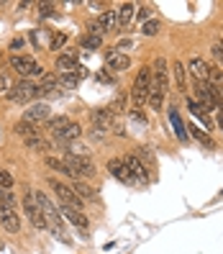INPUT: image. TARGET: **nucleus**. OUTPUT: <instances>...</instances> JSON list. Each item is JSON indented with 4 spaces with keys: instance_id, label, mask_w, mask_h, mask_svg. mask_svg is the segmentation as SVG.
<instances>
[{
    "instance_id": "obj_1",
    "label": "nucleus",
    "mask_w": 223,
    "mask_h": 254,
    "mask_svg": "<svg viewBox=\"0 0 223 254\" xmlns=\"http://www.w3.org/2000/svg\"><path fill=\"white\" fill-rule=\"evenodd\" d=\"M31 198H34V203L44 211V216H47V223L54 229V234L62 239V242L69 244V236H67V231H64V218H62V213H59L56 208H54V203H52L47 195H44L41 190H34V192H31Z\"/></svg>"
},
{
    "instance_id": "obj_2",
    "label": "nucleus",
    "mask_w": 223,
    "mask_h": 254,
    "mask_svg": "<svg viewBox=\"0 0 223 254\" xmlns=\"http://www.w3.org/2000/svg\"><path fill=\"white\" fill-rule=\"evenodd\" d=\"M149 93H152V69L141 67L136 80H133V90H131V100H133V106H136V111L144 103H149Z\"/></svg>"
},
{
    "instance_id": "obj_3",
    "label": "nucleus",
    "mask_w": 223,
    "mask_h": 254,
    "mask_svg": "<svg viewBox=\"0 0 223 254\" xmlns=\"http://www.w3.org/2000/svg\"><path fill=\"white\" fill-rule=\"evenodd\" d=\"M10 67L16 69L23 80H28V77H44V67L36 62L34 57H26V54H13V57H10Z\"/></svg>"
},
{
    "instance_id": "obj_4",
    "label": "nucleus",
    "mask_w": 223,
    "mask_h": 254,
    "mask_svg": "<svg viewBox=\"0 0 223 254\" xmlns=\"http://www.w3.org/2000/svg\"><path fill=\"white\" fill-rule=\"evenodd\" d=\"M67 164L72 170V177L74 180H90V177H95V164L90 162V157L87 154H67Z\"/></svg>"
},
{
    "instance_id": "obj_5",
    "label": "nucleus",
    "mask_w": 223,
    "mask_h": 254,
    "mask_svg": "<svg viewBox=\"0 0 223 254\" xmlns=\"http://www.w3.org/2000/svg\"><path fill=\"white\" fill-rule=\"evenodd\" d=\"M39 95V85H34L31 80H21L16 87H10L8 93V100L10 103H28Z\"/></svg>"
},
{
    "instance_id": "obj_6",
    "label": "nucleus",
    "mask_w": 223,
    "mask_h": 254,
    "mask_svg": "<svg viewBox=\"0 0 223 254\" xmlns=\"http://www.w3.org/2000/svg\"><path fill=\"white\" fill-rule=\"evenodd\" d=\"M23 211H26V216H28V221H31V226H34V229H39V231L49 229L47 216H44V211H41V208L34 203L31 192H28V195H23Z\"/></svg>"
},
{
    "instance_id": "obj_7",
    "label": "nucleus",
    "mask_w": 223,
    "mask_h": 254,
    "mask_svg": "<svg viewBox=\"0 0 223 254\" xmlns=\"http://www.w3.org/2000/svg\"><path fill=\"white\" fill-rule=\"evenodd\" d=\"M49 185H52V190L56 192V198H59V203H64V205H69V208H74V211H82V200L74 195V190L69 188V185H64V183H59V180H49Z\"/></svg>"
},
{
    "instance_id": "obj_8",
    "label": "nucleus",
    "mask_w": 223,
    "mask_h": 254,
    "mask_svg": "<svg viewBox=\"0 0 223 254\" xmlns=\"http://www.w3.org/2000/svg\"><path fill=\"white\" fill-rule=\"evenodd\" d=\"M49 118H52V111H49V106H47V103H36V106H31V108L26 111L23 121L34 124V126H39V124H44V121L49 124Z\"/></svg>"
},
{
    "instance_id": "obj_9",
    "label": "nucleus",
    "mask_w": 223,
    "mask_h": 254,
    "mask_svg": "<svg viewBox=\"0 0 223 254\" xmlns=\"http://www.w3.org/2000/svg\"><path fill=\"white\" fill-rule=\"evenodd\" d=\"M106 64L111 67V69H115V72H123V69H128L131 67V59H128V54H123V52H118V49H106Z\"/></svg>"
},
{
    "instance_id": "obj_10",
    "label": "nucleus",
    "mask_w": 223,
    "mask_h": 254,
    "mask_svg": "<svg viewBox=\"0 0 223 254\" xmlns=\"http://www.w3.org/2000/svg\"><path fill=\"white\" fill-rule=\"evenodd\" d=\"M123 164L128 167V172H131V177H133V183H144V180H146L144 159H141L139 154H128V157L123 159Z\"/></svg>"
},
{
    "instance_id": "obj_11",
    "label": "nucleus",
    "mask_w": 223,
    "mask_h": 254,
    "mask_svg": "<svg viewBox=\"0 0 223 254\" xmlns=\"http://www.w3.org/2000/svg\"><path fill=\"white\" fill-rule=\"evenodd\" d=\"M0 226H3L8 234H18L21 231V216H18V211L0 208Z\"/></svg>"
},
{
    "instance_id": "obj_12",
    "label": "nucleus",
    "mask_w": 223,
    "mask_h": 254,
    "mask_svg": "<svg viewBox=\"0 0 223 254\" xmlns=\"http://www.w3.org/2000/svg\"><path fill=\"white\" fill-rule=\"evenodd\" d=\"M59 74L54 72H44L41 77V85H39V95H59Z\"/></svg>"
},
{
    "instance_id": "obj_13",
    "label": "nucleus",
    "mask_w": 223,
    "mask_h": 254,
    "mask_svg": "<svg viewBox=\"0 0 223 254\" xmlns=\"http://www.w3.org/2000/svg\"><path fill=\"white\" fill-rule=\"evenodd\" d=\"M187 72L195 77V82H205V77H208V62L203 57H192L187 62Z\"/></svg>"
},
{
    "instance_id": "obj_14",
    "label": "nucleus",
    "mask_w": 223,
    "mask_h": 254,
    "mask_svg": "<svg viewBox=\"0 0 223 254\" xmlns=\"http://www.w3.org/2000/svg\"><path fill=\"white\" fill-rule=\"evenodd\" d=\"M56 69H59V74L77 69V52L67 49V52H62V54H59V57H56Z\"/></svg>"
},
{
    "instance_id": "obj_15",
    "label": "nucleus",
    "mask_w": 223,
    "mask_h": 254,
    "mask_svg": "<svg viewBox=\"0 0 223 254\" xmlns=\"http://www.w3.org/2000/svg\"><path fill=\"white\" fill-rule=\"evenodd\" d=\"M62 208H59V213H62L69 223H74V226H77L80 231H85L87 229V218L82 216V211H74V208H69V205H64V203H59Z\"/></svg>"
},
{
    "instance_id": "obj_16",
    "label": "nucleus",
    "mask_w": 223,
    "mask_h": 254,
    "mask_svg": "<svg viewBox=\"0 0 223 254\" xmlns=\"http://www.w3.org/2000/svg\"><path fill=\"white\" fill-rule=\"evenodd\" d=\"M72 190H74V195H77L80 200H95L98 198V190L90 183H85V180H72Z\"/></svg>"
},
{
    "instance_id": "obj_17",
    "label": "nucleus",
    "mask_w": 223,
    "mask_h": 254,
    "mask_svg": "<svg viewBox=\"0 0 223 254\" xmlns=\"http://www.w3.org/2000/svg\"><path fill=\"white\" fill-rule=\"evenodd\" d=\"M28 149H31V152H39V154H52V141L47 139V136H31V139H26L23 141Z\"/></svg>"
},
{
    "instance_id": "obj_18",
    "label": "nucleus",
    "mask_w": 223,
    "mask_h": 254,
    "mask_svg": "<svg viewBox=\"0 0 223 254\" xmlns=\"http://www.w3.org/2000/svg\"><path fill=\"white\" fill-rule=\"evenodd\" d=\"M82 77H85V67L77 64V69L59 74V87H77V82H80Z\"/></svg>"
},
{
    "instance_id": "obj_19",
    "label": "nucleus",
    "mask_w": 223,
    "mask_h": 254,
    "mask_svg": "<svg viewBox=\"0 0 223 254\" xmlns=\"http://www.w3.org/2000/svg\"><path fill=\"white\" fill-rule=\"evenodd\" d=\"M108 172L115 175L118 180H123V183H133V177H131L128 167L123 164V159H111V162H108Z\"/></svg>"
},
{
    "instance_id": "obj_20",
    "label": "nucleus",
    "mask_w": 223,
    "mask_h": 254,
    "mask_svg": "<svg viewBox=\"0 0 223 254\" xmlns=\"http://www.w3.org/2000/svg\"><path fill=\"white\" fill-rule=\"evenodd\" d=\"M133 13H136V5H133V3H123V5H118V8H115V21H118V28L128 26V23H131V18H133Z\"/></svg>"
},
{
    "instance_id": "obj_21",
    "label": "nucleus",
    "mask_w": 223,
    "mask_h": 254,
    "mask_svg": "<svg viewBox=\"0 0 223 254\" xmlns=\"http://www.w3.org/2000/svg\"><path fill=\"white\" fill-rule=\"evenodd\" d=\"M93 124H95L98 131L103 128V133H106V128L113 124V113H111V108H98V111H93Z\"/></svg>"
},
{
    "instance_id": "obj_22",
    "label": "nucleus",
    "mask_w": 223,
    "mask_h": 254,
    "mask_svg": "<svg viewBox=\"0 0 223 254\" xmlns=\"http://www.w3.org/2000/svg\"><path fill=\"white\" fill-rule=\"evenodd\" d=\"M44 162H47V167H52L54 172H59V175H67V177H72V170H69L67 159H59V157H54V154H47V157H44ZM72 180H74V177H72Z\"/></svg>"
},
{
    "instance_id": "obj_23",
    "label": "nucleus",
    "mask_w": 223,
    "mask_h": 254,
    "mask_svg": "<svg viewBox=\"0 0 223 254\" xmlns=\"http://www.w3.org/2000/svg\"><path fill=\"white\" fill-rule=\"evenodd\" d=\"M13 133H18V136L26 141V139H31V136H39V126H34V124H28V121H18L16 126H13Z\"/></svg>"
},
{
    "instance_id": "obj_24",
    "label": "nucleus",
    "mask_w": 223,
    "mask_h": 254,
    "mask_svg": "<svg viewBox=\"0 0 223 254\" xmlns=\"http://www.w3.org/2000/svg\"><path fill=\"white\" fill-rule=\"evenodd\" d=\"M80 136H82V126L74 124V121H69V124L64 126V131L56 136V141H74V139H80Z\"/></svg>"
},
{
    "instance_id": "obj_25",
    "label": "nucleus",
    "mask_w": 223,
    "mask_h": 254,
    "mask_svg": "<svg viewBox=\"0 0 223 254\" xmlns=\"http://www.w3.org/2000/svg\"><path fill=\"white\" fill-rule=\"evenodd\" d=\"M187 106H190L192 116H195L198 121H203V124H205V128H213V121H211V116H208V111H205V108H200V106H198V103L192 100V98L187 100Z\"/></svg>"
},
{
    "instance_id": "obj_26",
    "label": "nucleus",
    "mask_w": 223,
    "mask_h": 254,
    "mask_svg": "<svg viewBox=\"0 0 223 254\" xmlns=\"http://www.w3.org/2000/svg\"><path fill=\"white\" fill-rule=\"evenodd\" d=\"M67 124H69V118H67V116H56V118H49V133H52V136L56 139L59 133L64 131V126H67Z\"/></svg>"
},
{
    "instance_id": "obj_27",
    "label": "nucleus",
    "mask_w": 223,
    "mask_h": 254,
    "mask_svg": "<svg viewBox=\"0 0 223 254\" xmlns=\"http://www.w3.org/2000/svg\"><path fill=\"white\" fill-rule=\"evenodd\" d=\"M172 72H174V82H177V87L185 93V82H187V72H185V64L182 62H174L172 64Z\"/></svg>"
},
{
    "instance_id": "obj_28",
    "label": "nucleus",
    "mask_w": 223,
    "mask_h": 254,
    "mask_svg": "<svg viewBox=\"0 0 223 254\" xmlns=\"http://www.w3.org/2000/svg\"><path fill=\"white\" fill-rule=\"evenodd\" d=\"M0 208H8V211H16L18 200L13 195V190H0Z\"/></svg>"
},
{
    "instance_id": "obj_29",
    "label": "nucleus",
    "mask_w": 223,
    "mask_h": 254,
    "mask_svg": "<svg viewBox=\"0 0 223 254\" xmlns=\"http://www.w3.org/2000/svg\"><path fill=\"white\" fill-rule=\"evenodd\" d=\"M98 21L103 23V28H106V34H108V31H115V28H118V21H115V10H106V13H103V16H100Z\"/></svg>"
},
{
    "instance_id": "obj_30",
    "label": "nucleus",
    "mask_w": 223,
    "mask_h": 254,
    "mask_svg": "<svg viewBox=\"0 0 223 254\" xmlns=\"http://www.w3.org/2000/svg\"><path fill=\"white\" fill-rule=\"evenodd\" d=\"M169 118H172V124H174V128H177V136H180V141H187L185 126H182V121H180V113H177V111H169Z\"/></svg>"
},
{
    "instance_id": "obj_31",
    "label": "nucleus",
    "mask_w": 223,
    "mask_h": 254,
    "mask_svg": "<svg viewBox=\"0 0 223 254\" xmlns=\"http://www.w3.org/2000/svg\"><path fill=\"white\" fill-rule=\"evenodd\" d=\"M100 47H103V39L100 36H93V34L82 36V49H100Z\"/></svg>"
},
{
    "instance_id": "obj_32",
    "label": "nucleus",
    "mask_w": 223,
    "mask_h": 254,
    "mask_svg": "<svg viewBox=\"0 0 223 254\" xmlns=\"http://www.w3.org/2000/svg\"><path fill=\"white\" fill-rule=\"evenodd\" d=\"M141 31H144V36H157V34H159V21H157V18L146 21V23L141 26Z\"/></svg>"
},
{
    "instance_id": "obj_33",
    "label": "nucleus",
    "mask_w": 223,
    "mask_h": 254,
    "mask_svg": "<svg viewBox=\"0 0 223 254\" xmlns=\"http://www.w3.org/2000/svg\"><path fill=\"white\" fill-rule=\"evenodd\" d=\"M67 44V34H62V31H54V36H52V49L54 52H59Z\"/></svg>"
},
{
    "instance_id": "obj_34",
    "label": "nucleus",
    "mask_w": 223,
    "mask_h": 254,
    "mask_svg": "<svg viewBox=\"0 0 223 254\" xmlns=\"http://www.w3.org/2000/svg\"><path fill=\"white\" fill-rule=\"evenodd\" d=\"M10 188H13V175L0 170V190H10Z\"/></svg>"
},
{
    "instance_id": "obj_35",
    "label": "nucleus",
    "mask_w": 223,
    "mask_h": 254,
    "mask_svg": "<svg viewBox=\"0 0 223 254\" xmlns=\"http://www.w3.org/2000/svg\"><path fill=\"white\" fill-rule=\"evenodd\" d=\"M39 13H41V16H54L56 5H54V3H41V5H39Z\"/></svg>"
},
{
    "instance_id": "obj_36",
    "label": "nucleus",
    "mask_w": 223,
    "mask_h": 254,
    "mask_svg": "<svg viewBox=\"0 0 223 254\" xmlns=\"http://www.w3.org/2000/svg\"><path fill=\"white\" fill-rule=\"evenodd\" d=\"M136 16H139V21H141V26H144L149 18H152V8H149V5H144L141 10H136Z\"/></svg>"
},
{
    "instance_id": "obj_37",
    "label": "nucleus",
    "mask_w": 223,
    "mask_h": 254,
    "mask_svg": "<svg viewBox=\"0 0 223 254\" xmlns=\"http://www.w3.org/2000/svg\"><path fill=\"white\" fill-rule=\"evenodd\" d=\"M190 133H195V136H198V139H200L203 144H208V146H213V141H211V136H208V133H205V131H200V128H192Z\"/></svg>"
},
{
    "instance_id": "obj_38",
    "label": "nucleus",
    "mask_w": 223,
    "mask_h": 254,
    "mask_svg": "<svg viewBox=\"0 0 223 254\" xmlns=\"http://www.w3.org/2000/svg\"><path fill=\"white\" fill-rule=\"evenodd\" d=\"M0 93H10V82H8V77H5V74L3 72H0Z\"/></svg>"
},
{
    "instance_id": "obj_39",
    "label": "nucleus",
    "mask_w": 223,
    "mask_h": 254,
    "mask_svg": "<svg viewBox=\"0 0 223 254\" xmlns=\"http://www.w3.org/2000/svg\"><path fill=\"white\" fill-rule=\"evenodd\" d=\"M213 52H216V59H218V62L223 64V47H221V41H218L216 47H213Z\"/></svg>"
},
{
    "instance_id": "obj_40",
    "label": "nucleus",
    "mask_w": 223,
    "mask_h": 254,
    "mask_svg": "<svg viewBox=\"0 0 223 254\" xmlns=\"http://www.w3.org/2000/svg\"><path fill=\"white\" fill-rule=\"evenodd\" d=\"M218 126H221V128H223V116H221V118H218Z\"/></svg>"
},
{
    "instance_id": "obj_41",
    "label": "nucleus",
    "mask_w": 223,
    "mask_h": 254,
    "mask_svg": "<svg viewBox=\"0 0 223 254\" xmlns=\"http://www.w3.org/2000/svg\"><path fill=\"white\" fill-rule=\"evenodd\" d=\"M221 98H223V87H221Z\"/></svg>"
}]
</instances>
